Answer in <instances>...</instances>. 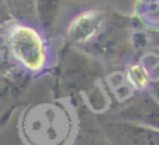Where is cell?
Masks as SVG:
<instances>
[{
	"instance_id": "1",
	"label": "cell",
	"mask_w": 159,
	"mask_h": 145,
	"mask_svg": "<svg viewBox=\"0 0 159 145\" xmlns=\"http://www.w3.org/2000/svg\"><path fill=\"white\" fill-rule=\"evenodd\" d=\"M11 49L22 64L31 70H38L45 63L43 42L34 29L28 27H16L11 32Z\"/></svg>"
}]
</instances>
